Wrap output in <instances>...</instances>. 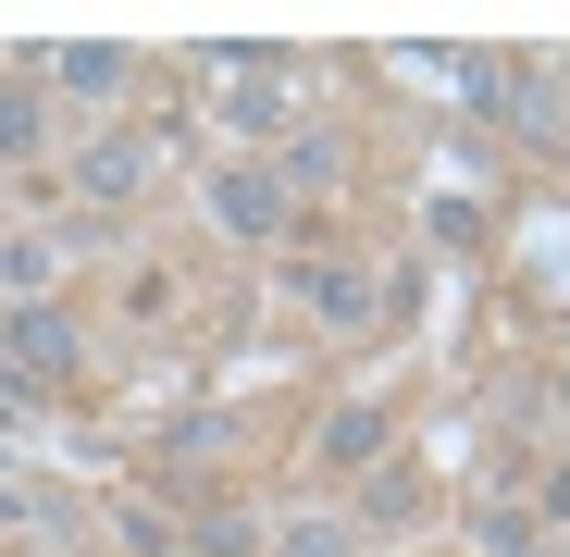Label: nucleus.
<instances>
[{"label": "nucleus", "mask_w": 570, "mask_h": 557, "mask_svg": "<svg viewBox=\"0 0 570 557\" xmlns=\"http://www.w3.org/2000/svg\"><path fill=\"white\" fill-rule=\"evenodd\" d=\"M285 298H298L311 322H335V335H372V322H385V286H372L360 260H323V248L285 260Z\"/></svg>", "instance_id": "f03ea898"}, {"label": "nucleus", "mask_w": 570, "mask_h": 557, "mask_svg": "<svg viewBox=\"0 0 570 557\" xmlns=\"http://www.w3.org/2000/svg\"><path fill=\"white\" fill-rule=\"evenodd\" d=\"M38 286H50V248H26V236H13V248H0V298H13V310H26Z\"/></svg>", "instance_id": "2eb2a0df"}, {"label": "nucleus", "mask_w": 570, "mask_h": 557, "mask_svg": "<svg viewBox=\"0 0 570 557\" xmlns=\"http://www.w3.org/2000/svg\"><path fill=\"white\" fill-rule=\"evenodd\" d=\"M0 248H13V236H0Z\"/></svg>", "instance_id": "412c9836"}, {"label": "nucleus", "mask_w": 570, "mask_h": 557, "mask_svg": "<svg viewBox=\"0 0 570 557\" xmlns=\"http://www.w3.org/2000/svg\"><path fill=\"white\" fill-rule=\"evenodd\" d=\"M385 409H372V397H347V409H323V471H385Z\"/></svg>", "instance_id": "423d86ee"}, {"label": "nucleus", "mask_w": 570, "mask_h": 557, "mask_svg": "<svg viewBox=\"0 0 570 557\" xmlns=\"http://www.w3.org/2000/svg\"><path fill=\"white\" fill-rule=\"evenodd\" d=\"M0 434H13V385H0Z\"/></svg>", "instance_id": "6ab92c4d"}, {"label": "nucleus", "mask_w": 570, "mask_h": 557, "mask_svg": "<svg viewBox=\"0 0 570 557\" xmlns=\"http://www.w3.org/2000/svg\"><path fill=\"white\" fill-rule=\"evenodd\" d=\"M0 520H38V496H13V484H0Z\"/></svg>", "instance_id": "a211bd4d"}, {"label": "nucleus", "mask_w": 570, "mask_h": 557, "mask_svg": "<svg viewBox=\"0 0 570 557\" xmlns=\"http://www.w3.org/2000/svg\"><path fill=\"white\" fill-rule=\"evenodd\" d=\"M112 533H125V557H186V533H174L149 496H137V508H112Z\"/></svg>", "instance_id": "4468645a"}, {"label": "nucleus", "mask_w": 570, "mask_h": 557, "mask_svg": "<svg viewBox=\"0 0 570 557\" xmlns=\"http://www.w3.org/2000/svg\"><path fill=\"white\" fill-rule=\"evenodd\" d=\"M212 446H224V421H174L149 458H161V471H186V458H212Z\"/></svg>", "instance_id": "dca6fc26"}, {"label": "nucleus", "mask_w": 570, "mask_h": 557, "mask_svg": "<svg viewBox=\"0 0 570 557\" xmlns=\"http://www.w3.org/2000/svg\"><path fill=\"white\" fill-rule=\"evenodd\" d=\"M199 199H212V223H224L236 248H273L285 223H298V211H285V173H273V161H212Z\"/></svg>", "instance_id": "7ed1b4c3"}, {"label": "nucleus", "mask_w": 570, "mask_h": 557, "mask_svg": "<svg viewBox=\"0 0 570 557\" xmlns=\"http://www.w3.org/2000/svg\"><path fill=\"white\" fill-rule=\"evenodd\" d=\"M273 173H285V199H323V186L347 173V137H323V125H298V137H285V161H273Z\"/></svg>", "instance_id": "9d476101"}, {"label": "nucleus", "mask_w": 570, "mask_h": 557, "mask_svg": "<svg viewBox=\"0 0 570 557\" xmlns=\"http://www.w3.org/2000/svg\"><path fill=\"white\" fill-rule=\"evenodd\" d=\"M0 385H13V397H75V385H87V322H75L62 298L0 310Z\"/></svg>", "instance_id": "f257e3e1"}, {"label": "nucleus", "mask_w": 570, "mask_h": 557, "mask_svg": "<svg viewBox=\"0 0 570 557\" xmlns=\"http://www.w3.org/2000/svg\"><path fill=\"white\" fill-rule=\"evenodd\" d=\"M186 557H273V533H261V508H199Z\"/></svg>", "instance_id": "f8f14e48"}, {"label": "nucleus", "mask_w": 570, "mask_h": 557, "mask_svg": "<svg viewBox=\"0 0 570 557\" xmlns=\"http://www.w3.org/2000/svg\"><path fill=\"white\" fill-rule=\"evenodd\" d=\"M533 520H570V458L546 471V496H533Z\"/></svg>", "instance_id": "f3484780"}, {"label": "nucleus", "mask_w": 570, "mask_h": 557, "mask_svg": "<svg viewBox=\"0 0 570 557\" xmlns=\"http://www.w3.org/2000/svg\"><path fill=\"white\" fill-rule=\"evenodd\" d=\"M273 557H360L347 520H273Z\"/></svg>", "instance_id": "ddd939ff"}, {"label": "nucleus", "mask_w": 570, "mask_h": 557, "mask_svg": "<svg viewBox=\"0 0 570 557\" xmlns=\"http://www.w3.org/2000/svg\"><path fill=\"white\" fill-rule=\"evenodd\" d=\"M75 186H87L100 211H125L137 186H149V149H137V137H87V149H75Z\"/></svg>", "instance_id": "0eeeda50"}, {"label": "nucleus", "mask_w": 570, "mask_h": 557, "mask_svg": "<svg viewBox=\"0 0 570 557\" xmlns=\"http://www.w3.org/2000/svg\"><path fill=\"white\" fill-rule=\"evenodd\" d=\"M471 545H484V557H546V520L521 496H497V508H471Z\"/></svg>", "instance_id": "9b49d317"}, {"label": "nucleus", "mask_w": 570, "mask_h": 557, "mask_svg": "<svg viewBox=\"0 0 570 557\" xmlns=\"http://www.w3.org/2000/svg\"><path fill=\"white\" fill-rule=\"evenodd\" d=\"M26 74L50 87V100H75V112H100V100H125V74H137V62H125L112 38H75V50H50V62H26Z\"/></svg>", "instance_id": "20e7f679"}, {"label": "nucleus", "mask_w": 570, "mask_h": 557, "mask_svg": "<svg viewBox=\"0 0 570 557\" xmlns=\"http://www.w3.org/2000/svg\"><path fill=\"white\" fill-rule=\"evenodd\" d=\"M422 508V471H410V458H385V471H360V508H347V533H397Z\"/></svg>", "instance_id": "6e6552de"}, {"label": "nucleus", "mask_w": 570, "mask_h": 557, "mask_svg": "<svg viewBox=\"0 0 570 557\" xmlns=\"http://www.w3.org/2000/svg\"><path fill=\"white\" fill-rule=\"evenodd\" d=\"M558 409H570V371H558Z\"/></svg>", "instance_id": "aec40b11"}, {"label": "nucleus", "mask_w": 570, "mask_h": 557, "mask_svg": "<svg viewBox=\"0 0 570 557\" xmlns=\"http://www.w3.org/2000/svg\"><path fill=\"white\" fill-rule=\"evenodd\" d=\"M509 112H521V149H570V87L558 74H509Z\"/></svg>", "instance_id": "1a4fd4ad"}, {"label": "nucleus", "mask_w": 570, "mask_h": 557, "mask_svg": "<svg viewBox=\"0 0 570 557\" xmlns=\"http://www.w3.org/2000/svg\"><path fill=\"white\" fill-rule=\"evenodd\" d=\"M50 149V87L38 74H0V173H26Z\"/></svg>", "instance_id": "39448f33"}]
</instances>
